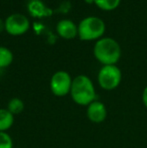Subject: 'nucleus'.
<instances>
[{"label": "nucleus", "instance_id": "f257e3e1", "mask_svg": "<svg viewBox=\"0 0 147 148\" xmlns=\"http://www.w3.org/2000/svg\"><path fill=\"white\" fill-rule=\"evenodd\" d=\"M72 100L79 106L87 107L97 100V92L93 81L86 75H79L73 78L70 92Z\"/></svg>", "mask_w": 147, "mask_h": 148}, {"label": "nucleus", "instance_id": "f03ea898", "mask_svg": "<svg viewBox=\"0 0 147 148\" xmlns=\"http://www.w3.org/2000/svg\"><path fill=\"white\" fill-rule=\"evenodd\" d=\"M95 59L102 66L117 64L121 59V47L112 37H102L96 41L93 49Z\"/></svg>", "mask_w": 147, "mask_h": 148}, {"label": "nucleus", "instance_id": "7ed1b4c3", "mask_svg": "<svg viewBox=\"0 0 147 148\" xmlns=\"http://www.w3.org/2000/svg\"><path fill=\"white\" fill-rule=\"evenodd\" d=\"M106 31L104 20L97 16L85 17L78 24V36L81 40L92 41L102 38Z\"/></svg>", "mask_w": 147, "mask_h": 148}, {"label": "nucleus", "instance_id": "20e7f679", "mask_svg": "<svg viewBox=\"0 0 147 148\" xmlns=\"http://www.w3.org/2000/svg\"><path fill=\"white\" fill-rule=\"evenodd\" d=\"M97 81L101 89L105 91H113L121 84L122 72L117 64L102 66L97 76Z\"/></svg>", "mask_w": 147, "mask_h": 148}, {"label": "nucleus", "instance_id": "39448f33", "mask_svg": "<svg viewBox=\"0 0 147 148\" xmlns=\"http://www.w3.org/2000/svg\"><path fill=\"white\" fill-rule=\"evenodd\" d=\"M73 78L66 71H57L51 76L49 89L55 97H65L70 95Z\"/></svg>", "mask_w": 147, "mask_h": 148}, {"label": "nucleus", "instance_id": "423d86ee", "mask_svg": "<svg viewBox=\"0 0 147 148\" xmlns=\"http://www.w3.org/2000/svg\"><path fill=\"white\" fill-rule=\"evenodd\" d=\"M5 31L12 36L23 35L29 30L30 22L25 15L21 13H12L6 17Z\"/></svg>", "mask_w": 147, "mask_h": 148}, {"label": "nucleus", "instance_id": "0eeeda50", "mask_svg": "<svg viewBox=\"0 0 147 148\" xmlns=\"http://www.w3.org/2000/svg\"><path fill=\"white\" fill-rule=\"evenodd\" d=\"M87 118L95 124H101L107 118L108 111H107L106 105L99 100H95L94 102L87 106Z\"/></svg>", "mask_w": 147, "mask_h": 148}, {"label": "nucleus", "instance_id": "6e6552de", "mask_svg": "<svg viewBox=\"0 0 147 148\" xmlns=\"http://www.w3.org/2000/svg\"><path fill=\"white\" fill-rule=\"evenodd\" d=\"M55 30L59 36L67 40L78 36V25L71 19H61L57 23Z\"/></svg>", "mask_w": 147, "mask_h": 148}, {"label": "nucleus", "instance_id": "1a4fd4ad", "mask_svg": "<svg viewBox=\"0 0 147 148\" xmlns=\"http://www.w3.org/2000/svg\"><path fill=\"white\" fill-rule=\"evenodd\" d=\"M14 118L6 108H0V132H7L13 126Z\"/></svg>", "mask_w": 147, "mask_h": 148}, {"label": "nucleus", "instance_id": "9d476101", "mask_svg": "<svg viewBox=\"0 0 147 148\" xmlns=\"http://www.w3.org/2000/svg\"><path fill=\"white\" fill-rule=\"evenodd\" d=\"M28 12L34 17H42L46 15L47 9L40 0H29L27 4Z\"/></svg>", "mask_w": 147, "mask_h": 148}, {"label": "nucleus", "instance_id": "9b49d317", "mask_svg": "<svg viewBox=\"0 0 147 148\" xmlns=\"http://www.w3.org/2000/svg\"><path fill=\"white\" fill-rule=\"evenodd\" d=\"M6 109H7L13 116L19 115L24 110V102L22 101L20 98H17V97L11 98V99L8 101Z\"/></svg>", "mask_w": 147, "mask_h": 148}, {"label": "nucleus", "instance_id": "f8f14e48", "mask_svg": "<svg viewBox=\"0 0 147 148\" xmlns=\"http://www.w3.org/2000/svg\"><path fill=\"white\" fill-rule=\"evenodd\" d=\"M14 57L12 51L5 47H0V70L6 69L13 62Z\"/></svg>", "mask_w": 147, "mask_h": 148}, {"label": "nucleus", "instance_id": "ddd939ff", "mask_svg": "<svg viewBox=\"0 0 147 148\" xmlns=\"http://www.w3.org/2000/svg\"><path fill=\"white\" fill-rule=\"evenodd\" d=\"M121 0H94V4L104 11H112L118 8Z\"/></svg>", "mask_w": 147, "mask_h": 148}, {"label": "nucleus", "instance_id": "4468645a", "mask_svg": "<svg viewBox=\"0 0 147 148\" xmlns=\"http://www.w3.org/2000/svg\"><path fill=\"white\" fill-rule=\"evenodd\" d=\"M0 148H14L12 137L7 132H0Z\"/></svg>", "mask_w": 147, "mask_h": 148}, {"label": "nucleus", "instance_id": "2eb2a0df", "mask_svg": "<svg viewBox=\"0 0 147 148\" xmlns=\"http://www.w3.org/2000/svg\"><path fill=\"white\" fill-rule=\"evenodd\" d=\"M142 103L147 109V86L143 89V92H142Z\"/></svg>", "mask_w": 147, "mask_h": 148}, {"label": "nucleus", "instance_id": "dca6fc26", "mask_svg": "<svg viewBox=\"0 0 147 148\" xmlns=\"http://www.w3.org/2000/svg\"><path fill=\"white\" fill-rule=\"evenodd\" d=\"M3 30H5V22H4V20H2L0 18V33Z\"/></svg>", "mask_w": 147, "mask_h": 148}, {"label": "nucleus", "instance_id": "f3484780", "mask_svg": "<svg viewBox=\"0 0 147 148\" xmlns=\"http://www.w3.org/2000/svg\"><path fill=\"white\" fill-rule=\"evenodd\" d=\"M85 1L87 2V3H94V0H85Z\"/></svg>", "mask_w": 147, "mask_h": 148}, {"label": "nucleus", "instance_id": "a211bd4d", "mask_svg": "<svg viewBox=\"0 0 147 148\" xmlns=\"http://www.w3.org/2000/svg\"><path fill=\"white\" fill-rule=\"evenodd\" d=\"M14 148H23V147H14Z\"/></svg>", "mask_w": 147, "mask_h": 148}]
</instances>
